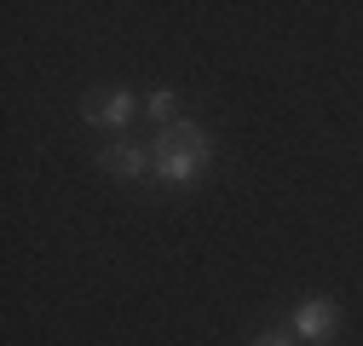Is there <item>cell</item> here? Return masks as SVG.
Wrapping results in <instances>:
<instances>
[{"label": "cell", "instance_id": "cell-6", "mask_svg": "<svg viewBox=\"0 0 363 346\" xmlns=\"http://www.w3.org/2000/svg\"><path fill=\"white\" fill-rule=\"evenodd\" d=\"M145 110H150V121H156V127H173V121H179V99L167 93V86L145 99Z\"/></svg>", "mask_w": 363, "mask_h": 346}, {"label": "cell", "instance_id": "cell-5", "mask_svg": "<svg viewBox=\"0 0 363 346\" xmlns=\"http://www.w3.org/2000/svg\"><path fill=\"white\" fill-rule=\"evenodd\" d=\"M99 162H104V173H116V179H139V173L150 167V150H139V145H110Z\"/></svg>", "mask_w": 363, "mask_h": 346}, {"label": "cell", "instance_id": "cell-3", "mask_svg": "<svg viewBox=\"0 0 363 346\" xmlns=\"http://www.w3.org/2000/svg\"><path fill=\"white\" fill-rule=\"evenodd\" d=\"M150 167H156V179H167V185H191L196 179V156H185V150H167V145H150Z\"/></svg>", "mask_w": 363, "mask_h": 346}, {"label": "cell", "instance_id": "cell-7", "mask_svg": "<svg viewBox=\"0 0 363 346\" xmlns=\"http://www.w3.org/2000/svg\"><path fill=\"white\" fill-rule=\"evenodd\" d=\"M254 346H294V340H289V335H259Z\"/></svg>", "mask_w": 363, "mask_h": 346}, {"label": "cell", "instance_id": "cell-1", "mask_svg": "<svg viewBox=\"0 0 363 346\" xmlns=\"http://www.w3.org/2000/svg\"><path fill=\"white\" fill-rule=\"evenodd\" d=\"M133 110H139V99H133L127 86H116V93H93V99L81 104V116H86V121H99V127H127Z\"/></svg>", "mask_w": 363, "mask_h": 346}, {"label": "cell", "instance_id": "cell-2", "mask_svg": "<svg viewBox=\"0 0 363 346\" xmlns=\"http://www.w3.org/2000/svg\"><path fill=\"white\" fill-rule=\"evenodd\" d=\"M335 323H340V312H335V300H306V306L294 312V335H306L311 346H323V340H335Z\"/></svg>", "mask_w": 363, "mask_h": 346}, {"label": "cell", "instance_id": "cell-4", "mask_svg": "<svg viewBox=\"0 0 363 346\" xmlns=\"http://www.w3.org/2000/svg\"><path fill=\"white\" fill-rule=\"evenodd\" d=\"M156 145H167V150H185V156H196V162H208V133L196 121H173V127H162V139Z\"/></svg>", "mask_w": 363, "mask_h": 346}]
</instances>
